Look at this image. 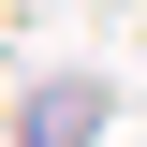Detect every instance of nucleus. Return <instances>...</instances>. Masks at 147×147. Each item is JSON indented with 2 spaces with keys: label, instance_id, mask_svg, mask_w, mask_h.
Segmentation results:
<instances>
[{
  "label": "nucleus",
  "instance_id": "nucleus-1",
  "mask_svg": "<svg viewBox=\"0 0 147 147\" xmlns=\"http://www.w3.org/2000/svg\"><path fill=\"white\" fill-rule=\"evenodd\" d=\"M88 132V88H44V118H30V147H74Z\"/></svg>",
  "mask_w": 147,
  "mask_h": 147
}]
</instances>
